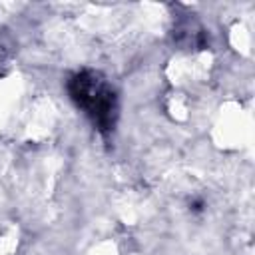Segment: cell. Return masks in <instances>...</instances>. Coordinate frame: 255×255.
<instances>
[{"instance_id": "obj_1", "label": "cell", "mask_w": 255, "mask_h": 255, "mask_svg": "<svg viewBox=\"0 0 255 255\" xmlns=\"http://www.w3.org/2000/svg\"><path fill=\"white\" fill-rule=\"evenodd\" d=\"M76 106L100 131H110L118 120V96L112 84L94 70L78 72L68 84Z\"/></svg>"}]
</instances>
